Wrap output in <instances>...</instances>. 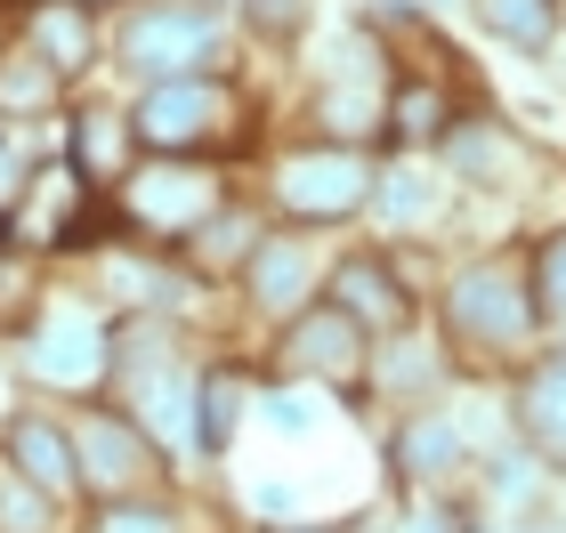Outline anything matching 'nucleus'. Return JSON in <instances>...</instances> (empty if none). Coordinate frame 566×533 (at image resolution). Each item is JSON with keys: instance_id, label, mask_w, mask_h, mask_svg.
I'll use <instances>...</instances> for the list:
<instances>
[{"instance_id": "obj_1", "label": "nucleus", "mask_w": 566, "mask_h": 533, "mask_svg": "<svg viewBox=\"0 0 566 533\" xmlns=\"http://www.w3.org/2000/svg\"><path fill=\"white\" fill-rule=\"evenodd\" d=\"M227 121H235V89L211 82V73H178V82H154V89H146V106H138L130 130H138L163 162H202Z\"/></svg>"}, {"instance_id": "obj_2", "label": "nucleus", "mask_w": 566, "mask_h": 533, "mask_svg": "<svg viewBox=\"0 0 566 533\" xmlns=\"http://www.w3.org/2000/svg\"><path fill=\"white\" fill-rule=\"evenodd\" d=\"M73 437V469H82V486H97L106 501H154L163 493V452L146 445V428L130 420V413H106V404H97V413H82L65 428Z\"/></svg>"}, {"instance_id": "obj_3", "label": "nucleus", "mask_w": 566, "mask_h": 533, "mask_svg": "<svg viewBox=\"0 0 566 533\" xmlns=\"http://www.w3.org/2000/svg\"><path fill=\"white\" fill-rule=\"evenodd\" d=\"M453 340H470L478 355H518L534 340V291L510 267H478L453 284Z\"/></svg>"}, {"instance_id": "obj_4", "label": "nucleus", "mask_w": 566, "mask_h": 533, "mask_svg": "<svg viewBox=\"0 0 566 533\" xmlns=\"http://www.w3.org/2000/svg\"><path fill=\"white\" fill-rule=\"evenodd\" d=\"M211 211H227L211 162H154V170H138L130 186H122V218L163 226V235H195Z\"/></svg>"}, {"instance_id": "obj_5", "label": "nucleus", "mask_w": 566, "mask_h": 533, "mask_svg": "<svg viewBox=\"0 0 566 533\" xmlns=\"http://www.w3.org/2000/svg\"><path fill=\"white\" fill-rule=\"evenodd\" d=\"M275 194H283V211L292 218H348V211H365V194H373V170L365 154H348V146H324V154H300V162H283L275 178Z\"/></svg>"}, {"instance_id": "obj_6", "label": "nucleus", "mask_w": 566, "mask_h": 533, "mask_svg": "<svg viewBox=\"0 0 566 533\" xmlns=\"http://www.w3.org/2000/svg\"><path fill=\"white\" fill-rule=\"evenodd\" d=\"M283 364L292 372H316V380H332V388H356L365 380V364H373V340H365V323H348L340 308H307L292 332H283Z\"/></svg>"}, {"instance_id": "obj_7", "label": "nucleus", "mask_w": 566, "mask_h": 533, "mask_svg": "<svg viewBox=\"0 0 566 533\" xmlns=\"http://www.w3.org/2000/svg\"><path fill=\"white\" fill-rule=\"evenodd\" d=\"M219 24L202 9H154V17H130V33H122V57H130L138 73H154V82H178L187 65L211 57Z\"/></svg>"}, {"instance_id": "obj_8", "label": "nucleus", "mask_w": 566, "mask_h": 533, "mask_svg": "<svg viewBox=\"0 0 566 533\" xmlns=\"http://www.w3.org/2000/svg\"><path fill=\"white\" fill-rule=\"evenodd\" d=\"M332 308H340L348 323H365V340H380V332H405L413 291L389 275V259H348L340 275H332Z\"/></svg>"}, {"instance_id": "obj_9", "label": "nucleus", "mask_w": 566, "mask_h": 533, "mask_svg": "<svg viewBox=\"0 0 566 533\" xmlns=\"http://www.w3.org/2000/svg\"><path fill=\"white\" fill-rule=\"evenodd\" d=\"M0 445H9V469L24 477V486H41L49 501L82 486V469H73V437L49 413H17L9 428H0Z\"/></svg>"}, {"instance_id": "obj_10", "label": "nucleus", "mask_w": 566, "mask_h": 533, "mask_svg": "<svg viewBox=\"0 0 566 533\" xmlns=\"http://www.w3.org/2000/svg\"><path fill=\"white\" fill-rule=\"evenodd\" d=\"M33 372L49 388H82V380H106V332L90 316H49L33 323Z\"/></svg>"}, {"instance_id": "obj_11", "label": "nucleus", "mask_w": 566, "mask_h": 533, "mask_svg": "<svg viewBox=\"0 0 566 533\" xmlns=\"http://www.w3.org/2000/svg\"><path fill=\"white\" fill-rule=\"evenodd\" d=\"M24 49H41V65L57 73H82L90 65V49H97V33H90V9L82 0H49V9H33V41Z\"/></svg>"}, {"instance_id": "obj_12", "label": "nucleus", "mask_w": 566, "mask_h": 533, "mask_svg": "<svg viewBox=\"0 0 566 533\" xmlns=\"http://www.w3.org/2000/svg\"><path fill=\"white\" fill-rule=\"evenodd\" d=\"M178 250H187V267H195V275H235V267H251V250H260V226L235 218V211H211Z\"/></svg>"}, {"instance_id": "obj_13", "label": "nucleus", "mask_w": 566, "mask_h": 533, "mask_svg": "<svg viewBox=\"0 0 566 533\" xmlns=\"http://www.w3.org/2000/svg\"><path fill=\"white\" fill-rule=\"evenodd\" d=\"M73 170H82L90 186L130 178V121H122V114H82V121H73Z\"/></svg>"}, {"instance_id": "obj_14", "label": "nucleus", "mask_w": 566, "mask_h": 533, "mask_svg": "<svg viewBox=\"0 0 566 533\" xmlns=\"http://www.w3.org/2000/svg\"><path fill=\"white\" fill-rule=\"evenodd\" d=\"M526 437L551 452V461H566V364H543L526 380V404H518Z\"/></svg>"}, {"instance_id": "obj_15", "label": "nucleus", "mask_w": 566, "mask_h": 533, "mask_svg": "<svg viewBox=\"0 0 566 533\" xmlns=\"http://www.w3.org/2000/svg\"><path fill=\"white\" fill-rule=\"evenodd\" d=\"M9 235H17V218H0V332H33L41 323V275H33V259L9 250Z\"/></svg>"}, {"instance_id": "obj_16", "label": "nucleus", "mask_w": 566, "mask_h": 533, "mask_svg": "<svg viewBox=\"0 0 566 533\" xmlns=\"http://www.w3.org/2000/svg\"><path fill=\"white\" fill-rule=\"evenodd\" d=\"M57 89L65 82L41 65V49H9V57H0V114H49Z\"/></svg>"}, {"instance_id": "obj_17", "label": "nucleus", "mask_w": 566, "mask_h": 533, "mask_svg": "<svg viewBox=\"0 0 566 533\" xmlns=\"http://www.w3.org/2000/svg\"><path fill=\"white\" fill-rule=\"evenodd\" d=\"M453 146V170H470V178H510L518 170V138L494 130V121H461V130H446Z\"/></svg>"}, {"instance_id": "obj_18", "label": "nucleus", "mask_w": 566, "mask_h": 533, "mask_svg": "<svg viewBox=\"0 0 566 533\" xmlns=\"http://www.w3.org/2000/svg\"><path fill=\"white\" fill-rule=\"evenodd\" d=\"M300 284H307V259L292 243H260L251 250V299H260V308H292Z\"/></svg>"}, {"instance_id": "obj_19", "label": "nucleus", "mask_w": 566, "mask_h": 533, "mask_svg": "<svg viewBox=\"0 0 566 533\" xmlns=\"http://www.w3.org/2000/svg\"><path fill=\"white\" fill-rule=\"evenodd\" d=\"M446 130H453L446 97H437L429 82H405L397 89V114H389V146H421V138H446Z\"/></svg>"}, {"instance_id": "obj_20", "label": "nucleus", "mask_w": 566, "mask_h": 533, "mask_svg": "<svg viewBox=\"0 0 566 533\" xmlns=\"http://www.w3.org/2000/svg\"><path fill=\"white\" fill-rule=\"evenodd\" d=\"M235 420H243V388H235V372H202V445L227 452V445H235Z\"/></svg>"}, {"instance_id": "obj_21", "label": "nucleus", "mask_w": 566, "mask_h": 533, "mask_svg": "<svg viewBox=\"0 0 566 533\" xmlns=\"http://www.w3.org/2000/svg\"><path fill=\"white\" fill-rule=\"evenodd\" d=\"M485 24H494L502 41H518V49H543V33H551V0H485Z\"/></svg>"}, {"instance_id": "obj_22", "label": "nucleus", "mask_w": 566, "mask_h": 533, "mask_svg": "<svg viewBox=\"0 0 566 533\" xmlns=\"http://www.w3.org/2000/svg\"><path fill=\"white\" fill-rule=\"evenodd\" d=\"M397 461L413 469V477L453 469V428H446V420H413V428H405V445H397Z\"/></svg>"}, {"instance_id": "obj_23", "label": "nucleus", "mask_w": 566, "mask_h": 533, "mask_svg": "<svg viewBox=\"0 0 566 533\" xmlns=\"http://www.w3.org/2000/svg\"><path fill=\"white\" fill-rule=\"evenodd\" d=\"M0 533H49V493L24 486L17 469L0 477Z\"/></svg>"}, {"instance_id": "obj_24", "label": "nucleus", "mask_w": 566, "mask_h": 533, "mask_svg": "<svg viewBox=\"0 0 566 533\" xmlns=\"http://www.w3.org/2000/svg\"><path fill=\"white\" fill-rule=\"evenodd\" d=\"M534 316H558L566 308V235H551L543 250H534Z\"/></svg>"}, {"instance_id": "obj_25", "label": "nucleus", "mask_w": 566, "mask_h": 533, "mask_svg": "<svg viewBox=\"0 0 566 533\" xmlns=\"http://www.w3.org/2000/svg\"><path fill=\"white\" fill-rule=\"evenodd\" d=\"M90 533H178V518L163 510V501H106Z\"/></svg>"}, {"instance_id": "obj_26", "label": "nucleus", "mask_w": 566, "mask_h": 533, "mask_svg": "<svg viewBox=\"0 0 566 533\" xmlns=\"http://www.w3.org/2000/svg\"><path fill=\"white\" fill-rule=\"evenodd\" d=\"M243 17L260 24V33H300V24H307V0H243Z\"/></svg>"}, {"instance_id": "obj_27", "label": "nucleus", "mask_w": 566, "mask_h": 533, "mask_svg": "<svg viewBox=\"0 0 566 533\" xmlns=\"http://www.w3.org/2000/svg\"><path fill=\"white\" fill-rule=\"evenodd\" d=\"M380 202H389V218H421V202H429V186H421L413 170H397L389 186H380Z\"/></svg>"}, {"instance_id": "obj_28", "label": "nucleus", "mask_w": 566, "mask_h": 533, "mask_svg": "<svg viewBox=\"0 0 566 533\" xmlns=\"http://www.w3.org/2000/svg\"><path fill=\"white\" fill-rule=\"evenodd\" d=\"M283 533H340V525H283Z\"/></svg>"}, {"instance_id": "obj_29", "label": "nucleus", "mask_w": 566, "mask_h": 533, "mask_svg": "<svg viewBox=\"0 0 566 533\" xmlns=\"http://www.w3.org/2000/svg\"><path fill=\"white\" fill-rule=\"evenodd\" d=\"M413 533H437V525H413Z\"/></svg>"}]
</instances>
